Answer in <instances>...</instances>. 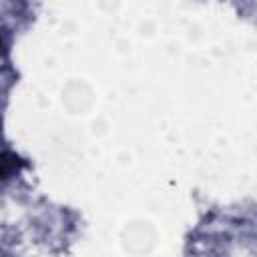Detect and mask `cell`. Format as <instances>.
I'll return each instance as SVG.
<instances>
[{
  "mask_svg": "<svg viewBox=\"0 0 257 257\" xmlns=\"http://www.w3.org/2000/svg\"><path fill=\"white\" fill-rule=\"evenodd\" d=\"M22 167H24V161H22L18 155L8 153V151H2V153H0V179L12 177V175L18 173Z\"/></svg>",
  "mask_w": 257,
  "mask_h": 257,
  "instance_id": "6da1fadb",
  "label": "cell"
}]
</instances>
